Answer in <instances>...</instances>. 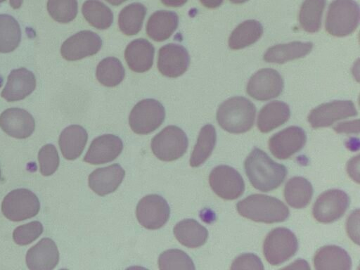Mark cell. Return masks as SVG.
<instances>
[{
  "label": "cell",
  "mask_w": 360,
  "mask_h": 270,
  "mask_svg": "<svg viewBox=\"0 0 360 270\" xmlns=\"http://www.w3.org/2000/svg\"><path fill=\"white\" fill-rule=\"evenodd\" d=\"M250 182L256 189L268 192L278 188L287 175L286 167L274 162L259 148H255L244 162Z\"/></svg>",
  "instance_id": "cell-1"
},
{
  "label": "cell",
  "mask_w": 360,
  "mask_h": 270,
  "mask_svg": "<svg viewBox=\"0 0 360 270\" xmlns=\"http://www.w3.org/2000/svg\"><path fill=\"white\" fill-rule=\"evenodd\" d=\"M255 115L256 108L250 100L243 96H234L228 98L219 106L217 120L225 131L241 134L252 128Z\"/></svg>",
  "instance_id": "cell-2"
},
{
  "label": "cell",
  "mask_w": 360,
  "mask_h": 270,
  "mask_svg": "<svg viewBox=\"0 0 360 270\" xmlns=\"http://www.w3.org/2000/svg\"><path fill=\"white\" fill-rule=\"evenodd\" d=\"M236 208L243 217L266 224L281 222L290 214L288 207L280 200L263 194H252L240 200Z\"/></svg>",
  "instance_id": "cell-3"
},
{
  "label": "cell",
  "mask_w": 360,
  "mask_h": 270,
  "mask_svg": "<svg viewBox=\"0 0 360 270\" xmlns=\"http://www.w3.org/2000/svg\"><path fill=\"white\" fill-rule=\"evenodd\" d=\"M359 22V7L354 0H334L328 7L326 30L335 37H345L356 30Z\"/></svg>",
  "instance_id": "cell-4"
},
{
  "label": "cell",
  "mask_w": 360,
  "mask_h": 270,
  "mask_svg": "<svg viewBox=\"0 0 360 270\" xmlns=\"http://www.w3.org/2000/svg\"><path fill=\"white\" fill-rule=\"evenodd\" d=\"M188 141L186 133L179 127L169 125L151 140L153 154L160 160L170 162L186 153Z\"/></svg>",
  "instance_id": "cell-5"
},
{
  "label": "cell",
  "mask_w": 360,
  "mask_h": 270,
  "mask_svg": "<svg viewBox=\"0 0 360 270\" xmlns=\"http://www.w3.org/2000/svg\"><path fill=\"white\" fill-rule=\"evenodd\" d=\"M297 248V237L290 229L284 227L272 229L263 243L264 255L271 265L285 262L296 253Z\"/></svg>",
  "instance_id": "cell-6"
},
{
  "label": "cell",
  "mask_w": 360,
  "mask_h": 270,
  "mask_svg": "<svg viewBox=\"0 0 360 270\" xmlns=\"http://www.w3.org/2000/svg\"><path fill=\"white\" fill-rule=\"evenodd\" d=\"M165 110L160 102L146 98L137 103L129 114L131 129L138 134H148L157 129L164 122Z\"/></svg>",
  "instance_id": "cell-7"
},
{
  "label": "cell",
  "mask_w": 360,
  "mask_h": 270,
  "mask_svg": "<svg viewBox=\"0 0 360 270\" xmlns=\"http://www.w3.org/2000/svg\"><path fill=\"white\" fill-rule=\"evenodd\" d=\"M40 209L37 195L30 190L18 188L8 193L1 203L4 215L11 221H20L36 216Z\"/></svg>",
  "instance_id": "cell-8"
},
{
  "label": "cell",
  "mask_w": 360,
  "mask_h": 270,
  "mask_svg": "<svg viewBox=\"0 0 360 270\" xmlns=\"http://www.w3.org/2000/svg\"><path fill=\"white\" fill-rule=\"evenodd\" d=\"M209 183L212 191L225 200L236 199L245 191L242 176L229 165H222L214 167L210 174Z\"/></svg>",
  "instance_id": "cell-9"
},
{
  "label": "cell",
  "mask_w": 360,
  "mask_h": 270,
  "mask_svg": "<svg viewBox=\"0 0 360 270\" xmlns=\"http://www.w3.org/2000/svg\"><path fill=\"white\" fill-rule=\"evenodd\" d=\"M138 221L143 227L155 230L163 226L170 215L169 206L162 196L150 194L142 198L136 210Z\"/></svg>",
  "instance_id": "cell-10"
},
{
  "label": "cell",
  "mask_w": 360,
  "mask_h": 270,
  "mask_svg": "<svg viewBox=\"0 0 360 270\" xmlns=\"http://www.w3.org/2000/svg\"><path fill=\"white\" fill-rule=\"evenodd\" d=\"M349 205L346 193L338 189L328 190L321 193L314 204V217L321 223H331L342 217Z\"/></svg>",
  "instance_id": "cell-11"
},
{
  "label": "cell",
  "mask_w": 360,
  "mask_h": 270,
  "mask_svg": "<svg viewBox=\"0 0 360 270\" xmlns=\"http://www.w3.org/2000/svg\"><path fill=\"white\" fill-rule=\"evenodd\" d=\"M283 80L280 73L271 68H263L250 78L246 91L258 101H268L278 97L283 89Z\"/></svg>",
  "instance_id": "cell-12"
},
{
  "label": "cell",
  "mask_w": 360,
  "mask_h": 270,
  "mask_svg": "<svg viewBox=\"0 0 360 270\" xmlns=\"http://www.w3.org/2000/svg\"><path fill=\"white\" fill-rule=\"evenodd\" d=\"M354 103L349 100H338L323 103L314 108L308 116L313 128L326 127L335 122L357 115Z\"/></svg>",
  "instance_id": "cell-13"
},
{
  "label": "cell",
  "mask_w": 360,
  "mask_h": 270,
  "mask_svg": "<svg viewBox=\"0 0 360 270\" xmlns=\"http://www.w3.org/2000/svg\"><path fill=\"white\" fill-rule=\"evenodd\" d=\"M101 46L102 39L98 34L90 30H82L63 43L60 53L64 59L75 61L97 53Z\"/></svg>",
  "instance_id": "cell-14"
},
{
  "label": "cell",
  "mask_w": 360,
  "mask_h": 270,
  "mask_svg": "<svg viewBox=\"0 0 360 270\" xmlns=\"http://www.w3.org/2000/svg\"><path fill=\"white\" fill-rule=\"evenodd\" d=\"M306 141L303 129L291 126L274 134L269 140V148L274 157L285 160L300 151Z\"/></svg>",
  "instance_id": "cell-15"
},
{
  "label": "cell",
  "mask_w": 360,
  "mask_h": 270,
  "mask_svg": "<svg viewBox=\"0 0 360 270\" xmlns=\"http://www.w3.org/2000/svg\"><path fill=\"white\" fill-rule=\"evenodd\" d=\"M189 63V54L181 45L169 43L159 49L157 65L164 76L178 77L187 70Z\"/></svg>",
  "instance_id": "cell-16"
},
{
  "label": "cell",
  "mask_w": 360,
  "mask_h": 270,
  "mask_svg": "<svg viewBox=\"0 0 360 270\" xmlns=\"http://www.w3.org/2000/svg\"><path fill=\"white\" fill-rule=\"evenodd\" d=\"M123 149L121 139L114 134H104L95 138L84 157V161L91 165L112 162Z\"/></svg>",
  "instance_id": "cell-17"
},
{
  "label": "cell",
  "mask_w": 360,
  "mask_h": 270,
  "mask_svg": "<svg viewBox=\"0 0 360 270\" xmlns=\"http://www.w3.org/2000/svg\"><path fill=\"white\" fill-rule=\"evenodd\" d=\"M0 127L8 136L22 139L32 135L35 128V122L27 110L11 108L1 114Z\"/></svg>",
  "instance_id": "cell-18"
},
{
  "label": "cell",
  "mask_w": 360,
  "mask_h": 270,
  "mask_svg": "<svg viewBox=\"0 0 360 270\" xmlns=\"http://www.w3.org/2000/svg\"><path fill=\"white\" fill-rule=\"evenodd\" d=\"M36 87V79L30 70L20 68L13 70L8 76L7 82L1 96L8 102L24 99Z\"/></svg>",
  "instance_id": "cell-19"
},
{
  "label": "cell",
  "mask_w": 360,
  "mask_h": 270,
  "mask_svg": "<svg viewBox=\"0 0 360 270\" xmlns=\"http://www.w3.org/2000/svg\"><path fill=\"white\" fill-rule=\"evenodd\" d=\"M25 259L31 270H51L58 263L59 252L55 242L44 238L28 250Z\"/></svg>",
  "instance_id": "cell-20"
},
{
  "label": "cell",
  "mask_w": 360,
  "mask_h": 270,
  "mask_svg": "<svg viewBox=\"0 0 360 270\" xmlns=\"http://www.w3.org/2000/svg\"><path fill=\"white\" fill-rule=\"evenodd\" d=\"M124 176V170L118 164L97 168L89 176V186L94 193L103 196L114 192Z\"/></svg>",
  "instance_id": "cell-21"
},
{
  "label": "cell",
  "mask_w": 360,
  "mask_h": 270,
  "mask_svg": "<svg viewBox=\"0 0 360 270\" xmlns=\"http://www.w3.org/2000/svg\"><path fill=\"white\" fill-rule=\"evenodd\" d=\"M155 54L153 45L146 39L131 41L124 51V58L129 68L136 72L149 70L153 64Z\"/></svg>",
  "instance_id": "cell-22"
},
{
  "label": "cell",
  "mask_w": 360,
  "mask_h": 270,
  "mask_svg": "<svg viewBox=\"0 0 360 270\" xmlns=\"http://www.w3.org/2000/svg\"><path fill=\"white\" fill-rule=\"evenodd\" d=\"M179 25L178 15L171 11H157L148 18L146 23L148 36L155 41L169 39Z\"/></svg>",
  "instance_id": "cell-23"
},
{
  "label": "cell",
  "mask_w": 360,
  "mask_h": 270,
  "mask_svg": "<svg viewBox=\"0 0 360 270\" xmlns=\"http://www.w3.org/2000/svg\"><path fill=\"white\" fill-rule=\"evenodd\" d=\"M314 265L317 270H349L352 260L349 254L340 247L326 245L316 251Z\"/></svg>",
  "instance_id": "cell-24"
},
{
  "label": "cell",
  "mask_w": 360,
  "mask_h": 270,
  "mask_svg": "<svg viewBox=\"0 0 360 270\" xmlns=\"http://www.w3.org/2000/svg\"><path fill=\"white\" fill-rule=\"evenodd\" d=\"M88 139V134L80 125H70L65 128L59 136V146L63 157L75 160L83 152Z\"/></svg>",
  "instance_id": "cell-25"
},
{
  "label": "cell",
  "mask_w": 360,
  "mask_h": 270,
  "mask_svg": "<svg viewBox=\"0 0 360 270\" xmlns=\"http://www.w3.org/2000/svg\"><path fill=\"white\" fill-rule=\"evenodd\" d=\"M313 44L309 41H292L280 44L269 48L263 59L271 63L281 64L289 60L303 58L312 49Z\"/></svg>",
  "instance_id": "cell-26"
},
{
  "label": "cell",
  "mask_w": 360,
  "mask_h": 270,
  "mask_svg": "<svg viewBox=\"0 0 360 270\" xmlns=\"http://www.w3.org/2000/svg\"><path fill=\"white\" fill-rule=\"evenodd\" d=\"M290 116L288 104L280 101H271L260 110L257 117V127L267 133L286 122Z\"/></svg>",
  "instance_id": "cell-27"
},
{
  "label": "cell",
  "mask_w": 360,
  "mask_h": 270,
  "mask_svg": "<svg viewBox=\"0 0 360 270\" xmlns=\"http://www.w3.org/2000/svg\"><path fill=\"white\" fill-rule=\"evenodd\" d=\"M173 231L177 240L189 248L203 245L208 238L207 229L193 219L180 221L174 226Z\"/></svg>",
  "instance_id": "cell-28"
},
{
  "label": "cell",
  "mask_w": 360,
  "mask_h": 270,
  "mask_svg": "<svg viewBox=\"0 0 360 270\" xmlns=\"http://www.w3.org/2000/svg\"><path fill=\"white\" fill-rule=\"evenodd\" d=\"M313 195V187L311 183L302 176L290 179L284 188V197L287 203L297 209L306 207Z\"/></svg>",
  "instance_id": "cell-29"
},
{
  "label": "cell",
  "mask_w": 360,
  "mask_h": 270,
  "mask_svg": "<svg viewBox=\"0 0 360 270\" xmlns=\"http://www.w3.org/2000/svg\"><path fill=\"white\" fill-rule=\"evenodd\" d=\"M263 34L262 24L255 20H248L240 23L229 38V46L238 50L250 46L257 41Z\"/></svg>",
  "instance_id": "cell-30"
},
{
  "label": "cell",
  "mask_w": 360,
  "mask_h": 270,
  "mask_svg": "<svg viewBox=\"0 0 360 270\" xmlns=\"http://www.w3.org/2000/svg\"><path fill=\"white\" fill-rule=\"evenodd\" d=\"M146 13L147 8L141 3L134 2L124 7L118 16L120 31L128 36L138 34L142 28Z\"/></svg>",
  "instance_id": "cell-31"
},
{
  "label": "cell",
  "mask_w": 360,
  "mask_h": 270,
  "mask_svg": "<svg viewBox=\"0 0 360 270\" xmlns=\"http://www.w3.org/2000/svg\"><path fill=\"white\" fill-rule=\"evenodd\" d=\"M216 141L217 133L214 127L210 124L203 126L191 153L190 165L196 167L203 164L212 154Z\"/></svg>",
  "instance_id": "cell-32"
},
{
  "label": "cell",
  "mask_w": 360,
  "mask_h": 270,
  "mask_svg": "<svg viewBox=\"0 0 360 270\" xmlns=\"http://www.w3.org/2000/svg\"><path fill=\"white\" fill-rule=\"evenodd\" d=\"M85 20L94 27L105 30L113 22V13L111 9L99 0H86L82 7Z\"/></svg>",
  "instance_id": "cell-33"
},
{
  "label": "cell",
  "mask_w": 360,
  "mask_h": 270,
  "mask_svg": "<svg viewBox=\"0 0 360 270\" xmlns=\"http://www.w3.org/2000/svg\"><path fill=\"white\" fill-rule=\"evenodd\" d=\"M326 4V0L304 1L299 13L300 24L304 30L314 33L320 30Z\"/></svg>",
  "instance_id": "cell-34"
},
{
  "label": "cell",
  "mask_w": 360,
  "mask_h": 270,
  "mask_svg": "<svg viewBox=\"0 0 360 270\" xmlns=\"http://www.w3.org/2000/svg\"><path fill=\"white\" fill-rule=\"evenodd\" d=\"M96 76L98 81L103 86L113 87L124 79L125 70L118 58L107 57L98 64Z\"/></svg>",
  "instance_id": "cell-35"
},
{
  "label": "cell",
  "mask_w": 360,
  "mask_h": 270,
  "mask_svg": "<svg viewBox=\"0 0 360 270\" xmlns=\"http://www.w3.org/2000/svg\"><path fill=\"white\" fill-rule=\"evenodd\" d=\"M21 41V30L18 21L8 14H0V53L14 51Z\"/></svg>",
  "instance_id": "cell-36"
},
{
  "label": "cell",
  "mask_w": 360,
  "mask_h": 270,
  "mask_svg": "<svg viewBox=\"0 0 360 270\" xmlns=\"http://www.w3.org/2000/svg\"><path fill=\"white\" fill-rule=\"evenodd\" d=\"M158 266L162 270L195 269L191 258L179 249H169L162 252L158 258Z\"/></svg>",
  "instance_id": "cell-37"
},
{
  "label": "cell",
  "mask_w": 360,
  "mask_h": 270,
  "mask_svg": "<svg viewBox=\"0 0 360 270\" xmlns=\"http://www.w3.org/2000/svg\"><path fill=\"white\" fill-rule=\"evenodd\" d=\"M47 11L54 20L68 23L77 16L78 3L77 0H48Z\"/></svg>",
  "instance_id": "cell-38"
},
{
  "label": "cell",
  "mask_w": 360,
  "mask_h": 270,
  "mask_svg": "<svg viewBox=\"0 0 360 270\" xmlns=\"http://www.w3.org/2000/svg\"><path fill=\"white\" fill-rule=\"evenodd\" d=\"M40 172L44 176L53 174L60 163L59 155L54 145L49 143L44 146L38 153Z\"/></svg>",
  "instance_id": "cell-39"
},
{
  "label": "cell",
  "mask_w": 360,
  "mask_h": 270,
  "mask_svg": "<svg viewBox=\"0 0 360 270\" xmlns=\"http://www.w3.org/2000/svg\"><path fill=\"white\" fill-rule=\"evenodd\" d=\"M43 230L41 222L31 221L15 228L13 233V238L16 244L25 245L35 240L42 233Z\"/></svg>",
  "instance_id": "cell-40"
},
{
  "label": "cell",
  "mask_w": 360,
  "mask_h": 270,
  "mask_svg": "<svg viewBox=\"0 0 360 270\" xmlns=\"http://www.w3.org/2000/svg\"><path fill=\"white\" fill-rule=\"evenodd\" d=\"M231 269H264L263 264L256 255L244 253L237 257L232 262Z\"/></svg>",
  "instance_id": "cell-41"
},
{
  "label": "cell",
  "mask_w": 360,
  "mask_h": 270,
  "mask_svg": "<svg viewBox=\"0 0 360 270\" xmlns=\"http://www.w3.org/2000/svg\"><path fill=\"white\" fill-rule=\"evenodd\" d=\"M359 210H356L351 213L349 217H348L347 223H346V229L349 236L351 239L359 244Z\"/></svg>",
  "instance_id": "cell-42"
},
{
  "label": "cell",
  "mask_w": 360,
  "mask_h": 270,
  "mask_svg": "<svg viewBox=\"0 0 360 270\" xmlns=\"http://www.w3.org/2000/svg\"><path fill=\"white\" fill-rule=\"evenodd\" d=\"M359 155L354 157L347 165V172L350 176L359 183Z\"/></svg>",
  "instance_id": "cell-43"
},
{
  "label": "cell",
  "mask_w": 360,
  "mask_h": 270,
  "mask_svg": "<svg viewBox=\"0 0 360 270\" xmlns=\"http://www.w3.org/2000/svg\"><path fill=\"white\" fill-rule=\"evenodd\" d=\"M335 130L337 132H359V127H354V124L352 125L350 122H345V123H340L339 125H337L335 127Z\"/></svg>",
  "instance_id": "cell-44"
},
{
  "label": "cell",
  "mask_w": 360,
  "mask_h": 270,
  "mask_svg": "<svg viewBox=\"0 0 360 270\" xmlns=\"http://www.w3.org/2000/svg\"><path fill=\"white\" fill-rule=\"evenodd\" d=\"M200 3L208 8H215L221 5L224 0H200Z\"/></svg>",
  "instance_id": "cell-45"
},
{
  "label": "cell",
  "mask_w": 360,
  "mask_h": 270,
  "mask_svg": "<svg viewBox=\"0 0 360 270\" xmlns=\"http://www.w3.org/2000/svg\"><path fill=\"white\" fill-rule=\"evenodd\" d=\"M162 3L171 7H179L185 4L188 0H160Z\"/></svg>",
  "instance_id": "cell-46"
},
{
  "label": "cell",
  "mask_w": 360,
  "mask_h": 270,
  "mask_svg": "<svg viewBox=\"0 0 360 270\" xmlns=\"http://www.w3.org/2000/svg\"><path fill=\"white\" fill-rule=\"evenodd\" d=\"M23 0H9L11 6L14 9L21 7Z\"/></svg>",
  "instance_id": "cell-47"
},
{
  "label": "cell",
  "mask_w": 360,
  "mask_h": 270,
  "mask_svg": "<svg viewBox=\"0 0 360 270\" xmlns=\"http://www.w3.org/2000/svg\"><path fill=\"white\" fill-rule=\"evenodd\" d=\"M107 2L113 6H119L127 0H105Z\"/></svg>",
  "instance_id": "cell-48"
},
{
  "label": "cell",
  "mask_w": 360,
  "mask_h": 270,
  "mask_svg": "<svg viewBox=\"0 0 360 270\" xmlns=\"http://www.w3.org/2000/svg\"><path fill=\"white\" fill-rule=\"evenodd\" d=\"M229 1L233 4H243L245 1H247L248 0H229Z\"/></svg>",
  "instance_id": "cell-49"
},
{
  "label": "cell",
  "mask_w": 360,
  "mask_h": 270,
  "mask_svg": "<svg viewBox=\"0 0 360 270\" xmlns=\"http://www.w3.org/2000/svg\"><path fill=\"white\" fill-rule=\"evenodd\" d=\"M5 1H6V0H0V4H1L2 2Z\"/></svg>",
  "instance_id": "cell-50"
},
{
  "label": "cell",
  "mask_w": 360,
  "mask_h": 270,
  "mask_svg": "<svg viewBox=\"0 0 360 270\" xmlns=\"http://www.w3.org/2000/svg\"><path fill=\"white\" fill-rule=\"evenodd\" d=\"M0 179H1V169H0Z\"/></svg>",
  "instance_id": "cell-51"
}]
</instances>
